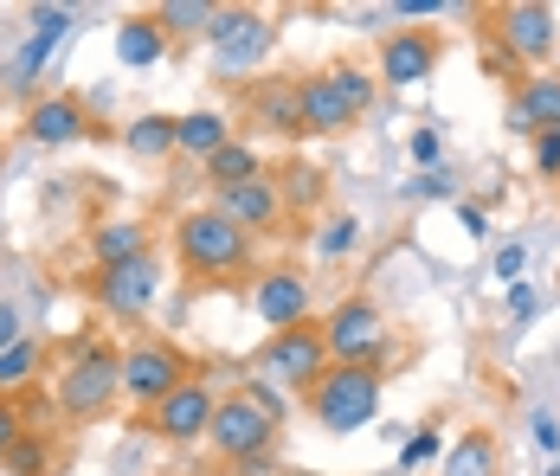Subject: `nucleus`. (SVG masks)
<instances>
[{
    "label": "nucleus",
    "mask_w": 560,
    "mask_h": 476,
    "mask_svg": "<svg viewBox=\"0 0 560 476\" xmlns=\"http://www.w3.org/2000/svg\"><path fill=\"white\" fill-rule=\"evenodd\" d=\"M238 393H245V399H252V406H258V413H265L271 425H283V419H290V393H283V386L271 380V373H258V368H252V373H245V386H238Z\"/></svg>",
    "instance_id": "32"
},
{
    "label": "nucleus",
    "mask_w": 560,
    "mask_h": 476,
    "mask_svg": "<svg viewBox=\"0 0 560 476\" xmlns=\"http://www.w3.org/2000/svg\"><path fill=\"white\" fill-rule=\"evenodd\" d=\"M278 53V26H271V13H258L232 46H220L213 53V71H220L225 84H245V78H258L265 71V58Z\"/></svg>",
    "instance_id": "18"
},
{
    "label": "nucleus",
    "mask_w": 560,
    "mask_h": 476,
    "mask_svg": "<svg viewBox=\"0 0 560 476\" xmlns=\"http://www.w3.org/2000/svg\"><path fill=\"white\" fill-rule=\"evenodd\" d=\"M271 181H278V194H283V212H290V207H296V212H316V207H323V194H329L323 167H310V161H283Z\"/></svg>",
    "instance_id": "26"
},
{
    "label": "nucleus",
    "mask_w": 560,
    "mask_h": 476,
    "mask_svg": "<svg viewBox=\"0 0 560 476\" xmlns=\"http://www.w3.org/2000/svg\"><path fill=\"white\" fill-rule=\"evenodd\" d=\"M316 310V290H310V277L290 265H271L252 277V316L265 322L271 335H283V328H296V322H316L310 316Z\"/></svg>",
    "instance_id": "11"
},
{
    "label": "nucleus",
    "mask_w": 560,
    "mask_h": 476,
    "mask_svg": "<svg viewBox=\"0 0 560 476\" xmlns=\"http://www.w3.org/2000/svg\"><path fill=\"white\" fill-rule=\"evenodd\" d=\"M252 129H265V136H303L296 84H258L252 91Z\"/></svg>",
    "instance_id": "23"
},
{
    "label": "nucleus",
    "mask_w": 560,
    "mask_h": 476,
    "mask_svg": "<svg viewBox=\"0 0 560 476\" xmlns=\"http://www.w3.org/2000/svg\"><path fill=\"white\" fill-rule=\"evenodd\" d=\"M20 438H26V419H20V406H13V399H0V457H7Z\"/></svg>",
    "instance_id": "41"
},
{
    "label": "nucleus",
    "mask_w": 560,
    "mask_h": 476,
    "mask_svg": "<svg viewBox=\"0 0 560 476\" xmlns=\"http://www.w3.org/2000/svg\"><path fill=\"white\" fill-rule=\"evenodd\" d=\"M393 476H399V471H393Z\"/></svg>",
    "instance_id": "46"
},
{
    "label": "nucleus",
    "mask_w": 560,
    "mask_h": 476,
    "mask_svg": "<svg viewBox=\"0 0 560 476\" xmlns=\"http://www.w3.org/2000/svg\"><path fill=\"white\" fill-rule=\"evenodd\" d=\"M439 58H445V39H439V33L399 26V33L381 39V84H393V91H419V84H432Z\"/></svg>",
    "instance_id": "12"
},
{
    "label": "nucleus",
    "mask_w": 560,
    "mask_h": 476,
    "mask_svg": "<svg viewBox=\"0 0 560 476\" xmlns=\"http://www.w3.org/2000/svg\"><path fill=\"white\" fill-rule=\"evenodd\" d=\"M329 78H336V91L348 97L354 116H368L374 97H381V78H374V71H361V65H329Z\"/></svg>",
    "instance_id": "31"
},
{
    "label": "nucleus",
    "mask_w": 560,
    "mask_h": 476,
    "mask_svg": "<svg viewBox=\"0 0 560 476\" xmlns=\"http://www.w3.org/2000/svg\"><path fill=\"white\" fill-rule=\"evenodd\" d=\"M213 207H220L238 232H252V239H258V232H271V225L283 219V194H278V181H271V174H258V181L220 187V194H213Z\"/></svg>",
    "instance_id": "15"
},
{
    "label": "nucleus",
    "mask_w": 560,
    "mask_h": 476,
    "mask_svg": "<svg viewBox=\"0 0 560 476\" xmlns=\"http://www.w3.org/2000/svg\"><path fill=\"white\" fill-rule=\"evenodd\" d=\"M323 341H329L336 368H381L393 355V328L374 297H341L336 310L323 316Z\"/></svg>",
    "instance_id": "4"
},
{
    "label": "nucleus",
    "mask_w": 560,
    "mask_h": 476,
    "mask_svg": "<svg viewBox=\"0 0 560 476\" xmlns=\"http://www.w3.org/2000/svg\"><path fill=\"white\" fill-rule=\"evenodd\" d=\"M535 310H541V303H535V290H528V283H509V316H515V322H528Z\"/></svg>",
    "instance_id": "42"
},
{
    "label": "nucleus",
    "mask_w": 560,
    "mask_h": 476,
    "mask_svg": "<svg viewBox=\"0 0 560 476\" xmlns=\"http://www.w3.org/2000/svg\"><path fill=\"white\" fill-rule=\"evenodd\" d=\"M457 219H464V232H470V239H490V219H483V207H470V200H464V207H457Z\"/></svg>",
    "instance_id": "44"
},
{
    "label": "nucleus",
    "mask_w": 560,
    "mask_h": 476,
    "mask_svg": "<svg viewBox=\"0 0 560 476\" xmlns=\"http://www.w3.org/2000/svg\"><path fill=\"white\" fill-rule=\"evenodd\" d=\"M445 431H439V425H419V431H412V438H399V476H412V471H425V464H439V457H445Z\"/></svg>",
    "instance_id": "29"
},
{
    "label": "nucleus",
    "mask_w": 560,
    "mask_h": 476,
    "mask_svg": "<svg viewBox=\"0 0 560 476\" xmlns=\"http://www.w3.org/2000/svg\"><path fill=\"white\" fill-rule=\"evenodd\" d=\"M252 20H258V7H220V13H213V26H207V46H213V53H220V46H232Z\"/></svg>",
    "instance_id": "33"
},
{
    "label": "nucleus",
    "mask_w": 560,
    "mask_h": 476,
    "mask_svg": "<svg viewBox=\"0 0 560 476\" xmlns=\"http://www.w3.org/2000/svg\"><path fill=\"white\" fill-rule=\"evenodd\" d=\"M225 142H232V123H225L220 109H187L180 129H174V155H194L200 167L220 155Z\"/></svg>",
    "instance_id": "22"
},
{
    "label": "nucleus",
    "mask_w": 560,
    "mask_h": 476,
    "mask_svg": "<svg viewBox=\"0 0 560 476\" xmlns=\"http://www.w3.org/2000/svg\"><path fill=\"white\" fill-rule=\"evenodd\" d=\"M213 413H220V393H213L207 380H187V386H174L168 399H162L155 413H142V419H149V431H155L162 444L187 451V444H207Z\"/></svg>",
    "instance_id": "10"
},
{
    "label": "nucleus",
    "mask_w": 560,
    "mask_h": 476,
    "mask_svg": "<svg viewBox=\"0 0 560 476\" xmlns=\"http://www.w3.org/2000/svg\"><path fill=\"white\" fill-rule=\"evenodd\" d=\"M329 368H336V361H329V341H323V316L271 335V341H265V355H258V373H271V380L290 386L296 399H310V386H316Z\"/></svg>",
    "instance_id": "5"
},
{
    "label": "nucleus",
    "mask_w": 560,
    "mask_h": 476,
    "mask_svg": "<svg viewBox=\"0 0 560 476\" xmlns=\"http://www.w3.org/2000/svg\"><path fill=\"white\" fill-rule=\"evenodd\" d=\"M271 444H278V425L265 419L245 393H225L220 413H213V431H207V451L225 457V464H238V471H252V464L271 457Z\"/></svg>",
    "instance_id": "6"
},
{
    "label": "nucleus",
    "mask_w": 560,
    "mask_h": 476,
    "mask_svg": "<svg viewBox=\"0 0 560 476\" xmlns=\"http://www.w3.org/2000/svg\"><path fill=\"white\" fill-rule=\"evenodd\" d=\"M509 129L515 136H548L560 129V71H535V78H515L509 91Z\"/></svg>",
    "instance_id": "14"
},
{
    "label": "nucleus",
    "mask_w": 560,
    "mask_h": 476,
    "mask_svg": "<svg viewBox=\"0 0 560 476\" xmlns=\"http://www.w3.org/2000/svg\"><path fill=\"white\" fill-rule=\"evenodd\" d=\"M258 174H265V155H258V142H245V136H232L220 155L207 161L213 194H220V187H238V181H258Z\"/></svg>",
    "instance_id": "25"
},
{
    "label": "nucleus",
    "mask_w": 560,
    "mask_h": 476,
    "mask_svg": "<svg viewBox=\"0 0 560 476\" xmlns=\"http://www.w3.org/2000/svg\"><path fill=\"white\" fill-rule=\"evenodd\" d=\"M168 58V33L155 26V13H129L122 26H116V65L122 71H149V65H162Z\"/></svg>",
    "instance_id": "19"
},
{
    "label": "nucleus",
    "mask_w": 560,
    "mask_h": 476,
    "mask_svg": "<svg viewBox=\"0 0 560 476\" xmlns=\"http://www.w3.org/2000/svg\"><path fill=\"white\" fill-rule=\"evenodd\" d=\"M20 335H26V328H20V310H13V303L0 297V355H7V348H13Z\"/></svg>",
    "instance_id": "43"
},
{
    "label": "nucleus",
    "mask_w": 560,
    "mask_h": 476,
    "mask_svg": "<svg viewBox=\"0 0 560 476\" xmlns=\"http://www.w3.org/2000/svg\"><path fill=\"white\" fill-rule=\"evenodd\" d=\"M91 303L116 322H142L162 303V258L142 252V258H129V265L97 270V277H91Z\"/></svg>",
    "instance_id": "7"
},
{
    "label": "nucleus",
    "mask_w": 560,
    "mask_h": 476,
    "mask_svg": "<svg viewBox=\"0 0 560 476\" xmlns=\"http://www.w3.org/2000/svg\"><path fill=\"white\" fill-rule=\"evenodd\" d=\"M174 258L200 283H225L252 270V232H238L220 207H187L174 219Z\"/></svg>",
    "instance_id": "1"
},
{
    "label": "nucleus",
    "mask_w": 560,
    "mask_h": 476,
    "mask_svg": "<svg viewBox=\"0 0 560 476\" xmlns=\"http://www.w3.org/2000/svg\"><path fill=\"white\" fill-rule=\"evenodd\" d=\"M490 20H497V46H503L515 65H548V58L560 53V13L541 7V0H509Z\"/></svg>",
    "instance_id": "9"
},
{
    "label": "nucleus",
    "mask_w": 560,
    "mask_h": 476,
    "mask_svg": "<svg viewBox=\"0 0 560 476\" xmlns=\"http://www.w3.org/2000/svg\"><path fill=\"white\" fill-rule=\"evenodd\" d=\"M26 136H33L39 149H65V142H78V136H91V104L71 97V91L33 97V109H26Z\"/></svg>",
    "instance_id": "16"
},
{
    "label": "nucleus",
    "mask_w": 560,
    "mask_h": 476,
    "mask_svg": "<svg viewBox=\"0 0 560 476\" xmlns=\"http://www.w3.org/2000/svg\"><path fill=\"white\" fill-rule=\"evenodd\" d=\"M439 476H503V451L490 431H457L439 457Z\"/></svg>",
    "instance_id": "20"
},
{
    "label": "nucleus",
    "mask_w": 560,
    "mask_h": 476,
    "mask_svg": "<svg viewBox=\"0 0 560 476\" xmlns=\"http://www.w3.org/2000/svg\"><path fill=\"white\" fill-rule=\"evenodd\" d=\"M174 129H180V116L142 109V116H129V129H122V149H129L136 161H162V155H174Z\"/></svg>",
    "instance_id": "24"
},
{
    "label": "nucleus",
    "mask_w": 560,
    "mask_h": 476,
    "mask_svg": "<svg viewBox=\"0 0 560 476\" xmlns=\"http://www.w3.org/2000/svg\"><path fill=\"white\" fill-rule=\"evenodd\" d=\"M142 252H155L142 219H104V225L91 232V265H97V270L129 265V258H142Z\"/></svg>",
    "instance_id": "21"
},
{
    "label": "nucleus",
    "mask_w": 560,
    "mask_h": 476,
    "mask_svg": "<svg viewBox=\"0 0 560 476\" xmlns=\"http://www.w3.org/2000/svg\"><path fill=\"white\" fill-rule=\"evenodd\" d=\"M406 194H412V200H451L457 187H451V174H445V167H425V174H419V181H412Z\"/></svg>",
    "instance_id": "36"
},
{
    "label": "nucleus",
    "mask_w": 560,
    "mask_h": 476,
    "mask_svg": "<svg viewBox=\"0 0 560 476\" xmlns=\"http://www.w3.org/2000/svg\"><path fill=\"white\" fill-rule=\"evenodd\" d=\"M7 464H13L20 476H39L46 471V438H20V444L7 451Z\"/></svg>",
    "instance_id": "34"
},
{
    "label": "nucleus",
    "mask_w": 560,
    "mask_h": 476,
    "mask_svg": "<svg viewBox=\"0 0 560 476\" xmlns=\"http://www.w3.org/2000/svg\"><path fill=\"white\" fill-rule=\"evenodd\" d=\"M387 13L399 20V26H406V20H432V13H451V0H393Z\"/></svg>",
    "instance_id": "40"
},
{
    "label": "nucleus",
    "mask_w": 560,
    "mask_h": 476,
    "mask_svg": "<svg viewBox=\"0 0 560 476\" xmlns=\"http://www.w3.org/2000/svg\"><path fill=\"white\" fill-rule=\"evenodd\" d=\"M213 13H220L213 0H162V7H155V26H162L168 39H180V33H200V39H207Z\"/></svg>",
    "instance_id": "27"
},
{
    "label": "nucleus",
    "mask_w": 560,
    "mask_h": 476,
    "mask_svg": "<svg viewBox=\"0 0 560 476\" xmlns=\"http://www.w3.org/2000/svg\"><path fill=\"white\" fill-rule=\"evenodd\" d=\"M116 399H122V348H110V341H78L71 361L58 368V413L91 425V419H104Z\"/></svg>",
    "instance_id": "2"
},
{
    "label": "nucleus",
    "mask_w": 560,
    "mask_h": 476,
    "mask_svg": "<svg viewBox=\"0 0 560 476\" xmlns=\"http://www.w3.org/2000/svg\"><path fill=\"white\" fill-rule=\"evenodd\" d=\"M522 265H528V245H515V239H509V245H497V252H490V270H497L503 283H522Z\"/></svg>",
    "instance_id": "35"
},
{
    "label": "nucleus",
    "mask_w": 560,
    "mask_h": 476,
    "mask_svg": "<svg viewBox=\"0 0 560 476\" xmlns=\"http://www.w3.org/2000/svg\"><path fill=\"white\" fill-rule=\"evenodd\" d=\"M65 33H71V7H33V39L13 53L7 65V91L13 97H26L33 84H39V71H46V58L65 46Z\"/></svg>",
    "instance_id": "13"
},
{
    "label": "nucleus",
    "mask_w": 560,
    "mask_h": 476,
    "mask_svg": "<svg viewBox=\"0 0 560 476\" xmlns=\"http://www.w3.org/2000/svg\"><path fill=\"white\" fill-rule=\"evenodd\" d=\"M381 368H329L310 386V419L336 438H354L361 425L381 419Z\"/></svg>",
    "instance_id": "3"
},
{
    "label": "nucleus",
    "mask_w": 560,
    "mask_h": 476,
    "mask_svg": "<svg viewBox=\"0 0 560 476\" xmlns=\"http://www.w3.org/2000/svg\"><path fill=\"white\" fill-rule=\"evenodd\" d=\"M187 380H194V373L180 361V348H168V341H136V348H122V399L142 406V413H155L174 386H187Z\"/></svg>",
    "instance_id": "8"
},
{
    "label": "nucleus",
    "mask_w": 560,
    "mask_h": 476,
    "mask_svg": "<svg viewBox=\"0 0 560 476\" xmlns=\"http://www.w3.org/2000/svg\"><path fill=\"white\" fill-rule=\"evenodd\" d=\"M361 232H368V225H361L354 212H329L323 232H316V258H329V265L354 258V252H361Z\"/></svg>",
    "instance_id": "28"
},
{
    "label": "nucleus",
    "mask_w": 560,
    "mask_h": 476,
    "mask_svg": "<svg viewBox=\"0 0 560 476\" xmlns=\"http://www.w3.org/2000/svg\"><path fill=\"white\" fill-rule=\"evenodd\" d=\"M528 431H535V451H541V457H560V419L548 413V406L528 419Z\"/></svg>",
    "instance_id": "37"
},
{
    "label": "nucleus",
    "mask_w": 560,
    "mask_h": 476,
    "mask_svg": "<svg viewBox=\"0 0 560 476\" xmlns=\"http://www.w3.org/2000/svg\"><path fill=\"white\" fill-rule=\"evenodd\" d=\"M535 174H541V181H560V129L535 136Z\"/></svg>",
    "instance_id": "39"
},
{
    "label": "nucleus",
    "mask_w": 560,
    "mask_h": 476,
    "mask_svg": "<svg viewBox=\"0 0 560 476\" xmlns=\"http://www.w3.org/2000/svg\"><path fill=\"white\" fill-rule=\"evenodd\" d=\"M33 373H39V335H20V341L0 355V399H7L13 386H26Z\"/></svg>",
    "instance_id": "30"
},
{
    "label": "nucleus",
    "mask_w": 560,
    "mask_h": 476,
    "mask_svg": "<svg viewBox=\"0 0 560 476\" xmlns=\"http://www.w3.org/2000/svg\"><path fill=\"white\" fill-rule=\"evenodd\" d=\"M406 149H412V161H419V174L445 161V142H439V129H412V142H406Z\"/></svg>",
    "instance_id": "38"
},
{
    "label": "nucleus",
    "mask_w": 560,
    "mask_h": 476,
    "mask_svg": "<svg viewBox=\"0 0 560 476\" xmlns=\"http://www.w3.org/2000/svg\"><path fill=\"white\" fill-rule=\"evenodd\" d=\"M548 476H560V464H548Z\"/></svg>",
    "instance_id": "45"
},
{
    "label": "nucleus",
    "mask_w": 560,
    "mask_h": 476,
    "mask_svg": "<svg viewBox=\"0 0 560 476\" xmlns=\"http://www.w3.org/2000/svg\"><path fill=\"white\" fill-rule=\"evenodd\" d=\"M296 109H303V136H348L361 116L348 109V97L336 91V78L329 71H316V78H296Z\"/></svg>",
    "instance_id": "17"
}]
</instances>
